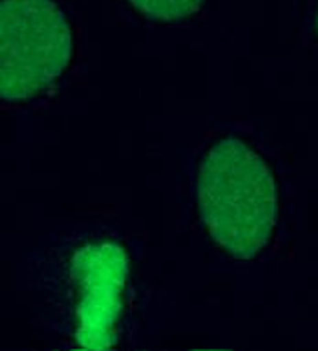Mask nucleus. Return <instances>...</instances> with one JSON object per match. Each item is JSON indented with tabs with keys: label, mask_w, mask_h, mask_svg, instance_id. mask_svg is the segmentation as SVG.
Returning a JSON list of instances; mask_svg holds the SVG:
<instances>
[{
	"label": "nucleus",
	"mask_w": 318,
	"mask_h": 351,
	"mask_svg": "<svg viewBox=\"0 0 318 351\" xmlns=\"http://www.w3.org/2000/svg\"><path fill=\"white\" fill-rule=\"evenodd\" d=\"M130 263L118 241L82 236L65 241L41 267L46 317L82 350H111L120 339Z\"/></svg>",
	"instance_id": "nucleus-1"
},
{
	"label": "nucleus",
	"mask_w": 318,
	"mask_h": 351,
	"mask_svg": "<svg viewBox=\"0 0 318 351\" xmlns=\"http://www.w3.org/2000/svg\"><path fill=\"white\" fill-rule=\"evenodd\" d=\"M317 30H318V12H317Z\"/></svg>",
	"instance_id": "nucleus-5"
},
{
	"label": "nucleus",
	"mask_w": 318,
	"mask_h": 351,
	"mask_svg": "<svg viewBox=\"0 0 318 351\" xmlns=\"http://www.w3.org/2000/svg\"><path fill=\"white\" fill-rule=\"evenodd\" d=\"M72 30L54 0L0 2V96L28 102L52 86L72 60Z\"/></svg>",
	"instance_id": "nucleus-3"
},
{
	"label": "nucleus",
	"mask_w": 318,
	"mask_h": 351,
	"mask_svg": "<svg viewBox=\"0 0 318 351\" xmlns=\"http://www.w3.org/2000/svg\"><path fill=\"white\" fill-rule=\"evenodd\" d=\"M198 214L228 256L254 260L273 240L278 196L264 158L238 138H225L205 154L196 180Z\"/></svg>",
	"instance_id": "nucleus-2"
},
{
	"label": "nucleus",
	"mask_w": 318,
	"mask_h": 351,
	"mask_svg": "<svg viewBox=\"0 0 318 351\" xmlns=\"http://www.w3.org/2000/svg\"><path fill=\"white\" fill-rule=\"evenodd\" d=\"M138 12L150 21L179 22L194 16L205 0H128Z\"/></svg>",
	"instance_id": "nucleus-4"
}]
</instances>
